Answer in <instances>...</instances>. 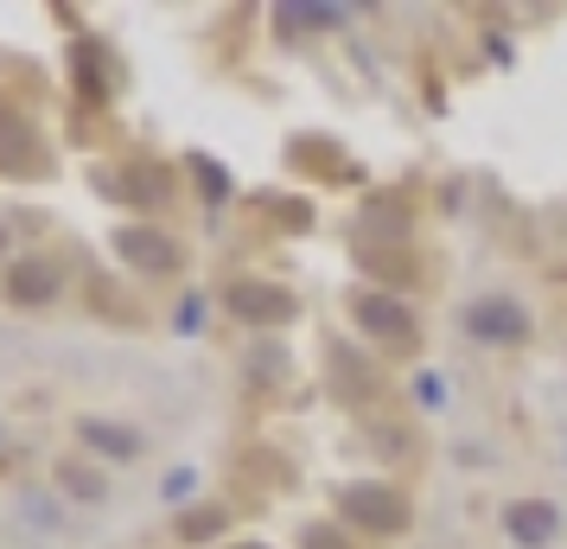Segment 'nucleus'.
I'll use <instances>...</instances> for the list:
<instances>
[{
	"instance_id": "obj_8",
	"label": "nucleus",
	"mask_w": 567,
	"mask_h": 549,
	"mask_svg": "<svg viewBox=\"0 0 567 549\" xmlns=\"http://www.w3.org/2000/svg\"><path fill=\"white\" fill-rule=\"evenodd\" d=\"M83 435H90V447H103V454H115V460H128L134 454V435L128 428H115V421H83Z\"/></svg>"
},
{
	"instance_id": "obj_14",
	"label": "nucleus",
	"mask_w": 567,
	"mask_h": 549,
	"mask_svg": "<svg viewBox=\"0 0 567 549\" xmlns=\"http://www.w3.org/2000/svg\"><path fill=\"white\" fill-rule=\"evenodd\" d=\"M179 326H185V333H192V326H205V301H185V307H179Z\"/></svg>"
},
{
	"instance_id": "obj_6",
	"label": "nucleus",
	"mask_w": 567,
	"mask_h": 549,
	"mask_svg": "<svg viewBox=\"0 0 567 549\" xmlns=\"http://www.w3.org/2000/svg\"><path fill=\"white\" fill-rule=\"evenodd\" d=\"M122 256L134 262V268H154V275H166V268H179V250L166 243V236H141V231H122Z\"/></svg>"
},
{
	"instance_id": "obj_10",
	"label": "nucleus",
	"mask_w": 567,
	"mask_h": 549,
	"mask_svg": "<svg viewBox=\"0 0 567 549\" xmlns=\"http://www.w3.org/2000/svg\"><path fill=\"white\" fill-rule=\"evenodd\" d=\"M287 20H307V27H344V7H287Z\"/></svg>"
},
{
	"instance_id": "obj_5",
	"label": "nucleus",
	"mask_w": 567,
	"mask_h": 549,
	"mask_svg": "<svg viewBox=\"0 0 567 549\" xmlns=\"http://www.w3.org/2000/svg\"><path fill=\"white\" fill-rule=\"evenodd\" d=\"M358 326L377 333V339H409L414 314L402 307V301H389V294H358Z\"/></svg>"
},
{
	"instance_id": "obj_7",
	"label": "nucleus",
	"mask_w": 567,
	"mask_h": 549,
	"mask_svg": "<svg viewBox=\"0 0 567 549\" xmlns=\"http://www.w3.org/2000/svg\"><path fill=\"white\" fill-rule=\"evenodd\" d=\"M32 160H39L32 129L20 122V115H0V166H7V173H27Z\"/></svg>"
},
{
	"instance_id": "obj_1",
	"label": "nucleus",
	"mask_w": 567,
	"mask_h": 549,
	"mask_svg": "<svg viewBox=\"0 0 567 549\" xmlns=\"http://www.w3.org/2000/svg\"><path fill=\"white\" fill-rule=\"evenodd\" d=\"M465 333L485 345H516V339H529V314L516 301H504V294H485V301L465 307Z\"/></svg>"
},
{
	"instance_id": "obj_12",
	"label": "nucleus",
	"mask_w": 567,
	"mask_h": 549,
	"mask_svg": "<svg viewBox=\"0 0 567 549\" xmlns=\"http://www.w3.org/2000/svg\"><path fill=\"white\" fill-rule=\"evenodd\" d=\"M192 486H198V472H173V479H166V498H185V492H192Z\"/></svg>"
},
{
	"instance_id": "obj_4",
	"label": "nucleus",
	"mask_w": 567,
	"mask_h": 549,
	"mask_svg": "<svg viewBox=\"0 0 567 549\" xmlns=\"http://www.w3.org/2000/svg\"><path fill=\"white\" fill-rule=\"evenodd\" d=\"M504 530H511L523 549H542V543L561 537V511L542 505V498H516V505H504Z\"/></svg>"
},
{
	"instance_id": "obj_9",
	"label": "nucleus",
	"mask_w": 567,
	"mask_h": 549,
	"mask_svg": "<svg viewBox=\"0 0 567 549\" xmlns=\"http://www.w3.org/2000/svg\"><path fill=\"white\" fill-rule=\"evenodd\" d=\"M13 294H20V301H39V294H52V268H39V262H27V268L13 275Z\"/></svg>"
},
{
	"instance_id": "obj_3",
	"label": "nucleus",
	"mask_w": 567,
	"mask_h": 549,
	"mask_svg": "<svg viewBox=\"0 0 567 549\" xmlns=\"http://www.w3.org/2000/svg\"><path fill=\"white\" fill-rule=\"evenodd\" d=\"M230 314L243 319V326H287V319L300 314V307H293V294H287V288H268V282H243V288H230Z\"/></svg>"
},
{
	"instance_id": "obj_11",
	"label": "nucleus",
	"mask_w": 567,
	"mask_h": 549,
	"mask_svg": "<svg viewBox=\"0 0 567 549\" xmlns=\"http://www.w3.org/2000/svg\"><path fill=\"white\" fill-rule=\"evenodd\" d=\"M198 530H224V511H217V505H210V511H192V518H185V537H198Z\"/></svg>"
},
{
	"instance_id": "obj_13",
	"label": "nucleus",
	"mask_w": 567,
	"mask_h": 549,
	"mask_svg": "<svg viewBox=\"0 0 567 549\" xmlns=\"http://www.w3.org/2000/svg\"><path fill=\"white\" fill-rule=\"evenodd\" d=\"M307 549H344V543H338V530H326V523H319V530H307Z\"/></svg>"
},
{
	"instance_id": "obj_2",
	"label": "nucleus",
	"mask_w": 567,
	"mask_h": 549,
	"mask_svg": "<svg viewBox=\"0 0 567 549\" xmlns=\"http://www.w3.org/2000/svg\"><path fill=\"white\" fill-rule=\"evenodd\" d=\"M338 511L358 523V530H402L409 523V505L389 492V486H344L338 492Z\"/></svg>"
}]
</instances>
